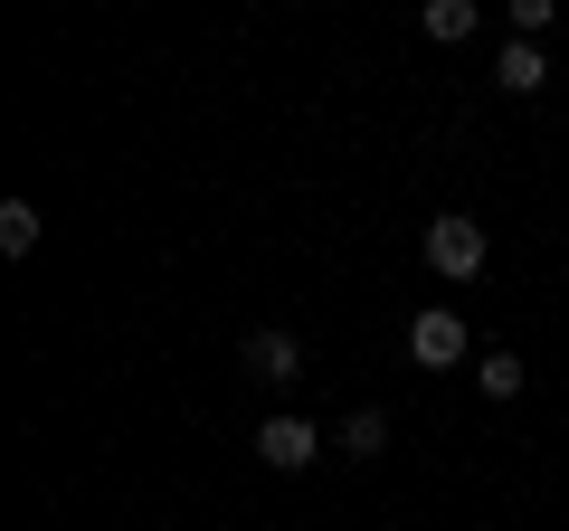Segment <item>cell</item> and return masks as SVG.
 I'll return each instance as SVG.
<instances>
[{"instance_id":"1","label":"cell","mask_w":569,"mask_h":531,"mask_svg":"<svg viewBox=\"0 0 569 531\" xmlns=\"http://www.w3.org/2000/svg\"><path fill=\"white\" fill-rule=\"evenodd\" d=\"M418 257L437 266L447 285H475V275H485V257H493V238H485V228L466 219V209H447V219H437V228L418 238Z\"/></svg>"},{"instance_id":"8","label":"cell","mask_w":569,"mask_h":531,"mask_svg":"<svg viewBox=\"0 0 569 531\" xmlns=\"http://www.w3.org/2000/svg\"><path fill=\"white\" fill-rule=\"evenodd\" d=\"M475 389H485L493 409H512V399H522V361H512V351H485V361H475Z\"/></svg>"},{"instance_id":"7","label":"cell","mask_w":569,"mask_h":531,"mask_svg":"<svg viewBox=\"0 0 569 531\" xmlns=\"http://www.w3.org/2000/svg\"><path fill=\"white\" fill-rule=\"evenodd\" d=\"M342 455H361V465H370V455H389V409H351L342 418Z\"/></svg>"},{"instance_id":"5","label":"cell","mask_w":569,"mask_h":531,"mask_svg":"<svg viewBox=\"0 0 569 531\" xmlns=\"http://www.w3.org/2000/svg\"><path fill=\"white\" fill-rule=\"evenodd\" d=\"M493 86H503V96H541L550 86V58L531 39H503V58H493Z\"/></svg>"},{"instance_id":"9","label":"cell","mask_w":569,"mask_h":531,"mask_svg":"<svg viewBox=\"0 0 569 531\" xmlns=\"http://www.w3.org/2000/svg\"><path fill=\"white\" fill-rule=\"evenodd\" d=\"M0 247H10V257L39 247V209H29V200H0Z\"/></svg>"},{"instance_id":"6","label":"cell","mask_w":569,"mask_h":531,"mask_svg":"<svg viewBox=\"0 0 569 531\" xmlns=\"http://www.w3.org/2000/svg\"><path fill=\"white\" fill-rule=\"evenodd\" d=\"M475 29H485V10H475V0H427V10H418V39H437V48L475 39Z\"/></svg>"},{"instance_id":"3","label":"cell","mask_w":569,"mask_h":531,"mask_svg":"<svg viewBox=\"0 0 569 531\" xmlns=\"http://www.w3.org/2000/svg\"><path fill=\"white\" fill-rule=\"evenodd\" d=\"M408 361H418V370H456V361H466V313L427 304L418 323H408Z\"/></svg>"},{"instance_id":"4","label":"cell","mask_w":569,"mask_h":531,"mask_svg":"<svg viewBox=\"0 0 569 531\" xmlns=\"http://www.w3.org/2000/svg\"><path fill=\"white\" fill-rule=\"evenodd\" d=\"M247 370H257V380H276V389H295L305 380V342H295V332H247Z\"/></svg>"},{"instance_id":"2","label":"cell","mask_w":569,"mask_h":531,"mask_svg":"<svg viewBox=\"0 0 569 531\" xmlns=\"http://www.w3.org/2000/svg\"><path fill=\"white\" fill-rule=\"evenodd\" d=\"M313 455H323V428H313V418H295V409H276L257 428V465H276V474H305Z\"/></svg>"},{"instance_id":"10","label":"cell","mask_w":569,"mask_h":531,"mask_svg":"<svg viewBox=\"0 0 569 531\" xmlns=\"http://www.w3.org/2000/svg\"><path fill=\"white\" fill-rule=\"evenodd\" d=\"M541 29H550V0H512V39L541 48Z\"/></svg>"}]
</instances>
